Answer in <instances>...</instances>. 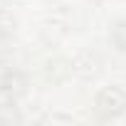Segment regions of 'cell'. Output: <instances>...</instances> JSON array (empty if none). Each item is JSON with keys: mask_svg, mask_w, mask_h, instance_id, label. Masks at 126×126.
Returning a JSON list of instances; mask_svg holds the SVG:
<instances>
[{"mask_svg": "<svg viewBox=\"0 0 126 126\" xmlns=\"http://www.w3.org/2000/svg\"><path fill=\"white\" fill-rule=\"evenodd\" d=\"M96 111L104 116V119H114L119 114H124L126 109V94L116 87H109V89H101L96 94Z\"/></svg>", "mask_w": 126, "mask_h": 126, "instance_id": "1", "label": "cell"}, {"mask_svg": "<svg viewBox=\"0 0 126 126\" xmlns=\"http://www.w3.org/2000/svg\"><path fill=\"white\" fill-rule=\"evenodd\" d=\"M0 87H3V92H8V94H17V92H22L25 79H22L20 72H8L3 77V82H0Z\"/></svg>", "mask_w": 126, "mask_h": 126, "instance_id": "2", "label": "cell"}, {"mask_svg": "<svg viewBox=\"0 0 126 126\" xmlns=\"http://www.w3.org/2000/svg\"><path fill=\"white\" fill-rule=\"evenodd\" d=\"M74 69H77L82 77H94V74H96V59L89 57V54H82V57L77 59Z\"/></svg>", "mask_w": 126, "mask_h": 126, "instance_id": "3", "label": "cell"}, {"mask_svg": "<svg viewBox=\"0 0 126 126\" xmlns=\"http://www.w3.org/2000/svg\"><path fill=\"white\" fill-rule=\"evenodd\" d=\"M114 42L119 49H126V22H119L114 30Z\"/></svg>", "mask_w": 126, "mask_h": 126, "instance_id": "4", "label": "cell"}]
</instances>
